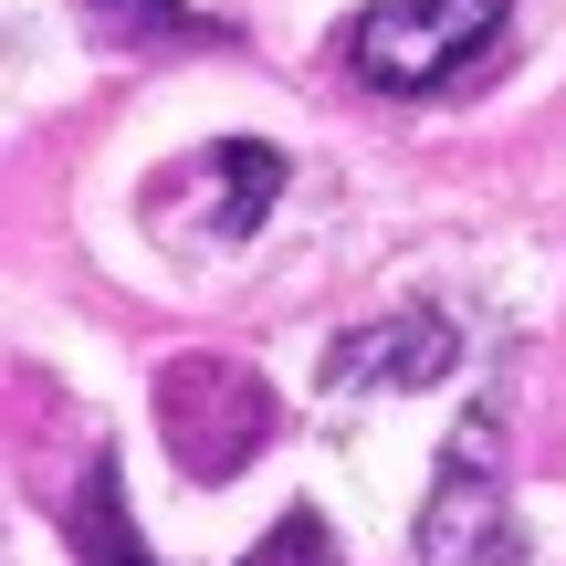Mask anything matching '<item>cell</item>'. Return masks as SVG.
<instances>
[{
    "label": "cell",
    "instance_id": "obj_1",
    "mask_svg": "<svg viewBox=\"0 0 566 566\" xmlns=\"http://www.w3.org/2000/svg\"><path fill=\"white\" fill-rule=\"evenodd\" d=\"M493 32H504V0H367L346 21V74L378 95H441L493 53Z\"/></svg>",
    "mask_w": 566,
    "mask_h": 566
},
{
    "label": "cell",
    "instance_id": "obj_2",
    "mask_svg": "<svg viewBox=\"0 0 566 566\" xmlns=\"http://www.w3.org/2000/svg\"><path fill=\"white\" fill-rule=\"evenodd\" d=\"M158 430L200 483H231L273 441V388L231 357H168L158 367Z\"/></svg>",
    "mask_w": 566,
    "mask_h": 566
},
{
    "label": "cell",
    "instance_id": "obj_3",
    "mask_svg": "<svg viewBox=\"0 0 566 566\" xmlns=\"http://www.w3.org/2000/svg\"><path fill=\"white\" fill-rule=\"evenodd\" d=\"M420 556L430 566H514L525 535H514V504H504V420L472 409L441 451V483H430V514H420Z\"/></svg>",
    "mask_w": 566,
    "mask_h": 566
},
{
    "label": "cell",
    "instance_id": "obj_4",
    "mask_svg": "<svg viewBox=\"0 0 566 566\" xmlns=\"http://www.w3.org/2000/svg\"><path fill=\"white\" fill-rule=\"evenodd\" d=\"M462 367V325L441 304H388L378 325H346L325 346V388H441Z\"/></svg>",
    "mask_w": 566,
    "mask_h": 566
},
{
    "label": "cell",
    "instance_id": "obj_5",
    "mask_svg": "<svg viewBox=\"0 0 566 566\" xmlns=\"http://www.w3.org/2000/svg\"><path fill=\"white\" fill-rule=\"evenodd\" d=\"M63 546H74L84 566H158L147 556V535L126 525V472H116V451H95V462H84V483L63 493Z\"/></svg>",
    "mask_w": 566,
    "mask_h": 566
},
{
    "label": "cell",
    "instance_id": "obj_6",
    "mask_svg": "<svg viewBox=\"0 0 566 566\" xmlns=\"http://www.w3.org/2000/svg\"><path fill=\"white\" fill-rule=\"evenodd\" d=\"M273 189H283V158L263 137H221V242H242L252 221L273 210Z\"/></svg>",
    "mask_w": 566,
    "mask_h": 566
},
{
    "label": "cell",
    "instance_id": "obj_7",
    "mask_svg": "<svg viewBox=\"0 0 566 566\" xmlns=\"http://www.w3.org/2000/svg\"><path fill=\"white\" fill-rule=\"evenodd\" d=\"M252 566H336V525L325 514H283L263 546H252Z\"/></svg>",
    "mask_w": 566,
    "mask_h": 566
},
{
    "label": "cell",
    "instance_id": "obj_8",
    "mask_svg": "<svg viewBox=\"0 0 566 566\" xmlns=\"http://www.w3.org/2000/svg\"><path fill=\"white\" fill-rule=\"evenodd\" d=\"M84 11H95L105 32H179V42H189V32H210V21H200V11H179V0H84Z\"/></svg>",
    "mask_w": 566,
    "mask_h": 566
}]
</instances>
